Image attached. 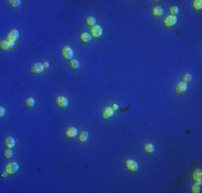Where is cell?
<instances>
[{
    "label": "cell",
    "instance_id": "6da1fadb",
    "mask_svg": "<svg viewBox=\"0 0 202 193\" xmlns=\"http://www.w3.org/2000/svg\"><path fill=\"white\" fill-rule=\"evenodd\" d=\"M62 56L66 59H69V60H72L73 57H74V52L73 49L71 48L70 46H65L62 48Z\"/></svg>",
    "mask_w": 202,
    "mask_h": 193
},
{
    "label": "cell",
    "instance_id": "7a4b0ae2",
    "mask_svg": "<svg viewBox=\"0 0 202 193\" xmlns=\"http://www.w3.org/2000/svg\"><path fill=\"white\" fill-rule=\"evenodd\" d=\"M19 169H20V165L16 162H11L6 165V172H8L9 174H15L17 173Z\"/></svg>",
    "mask_w": 202,
    "mask_h": 193
},
{
    "label": "cell",
    "instance_id": "3957f363",
    "mask_svg": "<svg viewBox=\"0 0 202 193\" xmlns=\"http://www.w3.org/2000/svg\"><path fill=\"white\" fill-rule=\"evenodd\" d=\"M126 167L131 170V172H138L139 170V164L134 160H127L126 161Z\"/></svg>",
    "mask_w": 202,
    "mask_h": 193
},
{
    "label": "cell",
    "instance_id": "277c9868",
    "mask_svg": "<svg viewBox=\"0 0 202 193\" xmlns=\"http://www.w3.org/2000/svg\"><path fill=\"white\" fill-rule=\"evenodd\" d=\"M102 33H103V29L101 28V26L96 25L91 28V33L90 34L93 35V38H100L102 35Z\"/></svg>",
    "mask_w": 202,
    "mask_h": 193
},
{
    "label": "cell",
    "instance_id": "5b68a950",
    "mask_svg": "<svg viewBox=\"0 0 202 193\" xmlns=\"http://www.w3.org/2000/svg\"><path fill=\"white\" fill-rule=\"evenodd\" d=\"M56 104L59 107H67L69 105V100L66 97H62V96L57 97L56 98Z\"/></svg>",
    "mask_w": 202,
    "mask_h": 193
},
{
    "label": "cell",
    "instance_id": "8992f818",
    "mask_svg": "<svg viewBox=\"0 0 202 193\" xmlns=\"http://www.w3.org/2000/svg\"><path fill=\"white\" fill-rule=\"evenodd\" d=\"M20 38V32L17 29H12L10 32L8 33V40L9 41H17Z\"/></svg>",
    "mask_w": 202,
    "mask_h": 193
},
{
    "label": "cell",
    "instance_id": "52a82bcc",
    "mask_svg": "<svg viewBox=\"0 0 202 193\" xmlns=\"http://www.w3.org/2000/svg\"><path fill=\"white\" fill-rule=\"evenodd\" d=\"M177 23V17L174 15H170L168 17H166L164 19V26H174Z\"/></svg>",
    "mask_w": 202,
    "mask_h": 193
},
{
    "label": "cell",
    "instance_id": "ba28073f",
    "mask_svg": "<svg viewBox=\"0 0 202 193\" xmlns=\"http://www.w3.org/2000/svg\"><path fill=\"white\" fill-rule=\"evenodd\" d=\"M187 88H188L187 83H185V82H181V83H178V84H177L176 89H175V92H176V93H183V92H185V91L187 90Z\"/></svg>",
    "mask_w": 202,
    "mask_h": 193
},
{
    "label": "cell",
    "instance_id": "9c48e42d",
    "mask_svg": "<svg viewBox=\"0 0 202 193\" xmlns=\"http://www.w3.org/2000/svg\"><path fill=\"white\" fill-rule=\"evenodd\" d=\"M4 145H6L7 148H13V147H15V145H16L15 138H13L11 136L6 137V140H4Z\"/></svg>",
    "mask_w": 202,
    "mask_h": 193
},
{
    "label": "cell",
    "instance_id": "30bf717a",
    "mask_svg": "<svg viewBox=\"0 0 202 193\" xmlns=\"http://www.w3.org/2000/svg\"><path fill=\"white\" fill-rule=\"evenodd\" d=\"M43 70H44V66L41 63H35L34 66L31 67V69H30V71L32 73H41Z\"/></svg>",
    "mask_w": 202,
    "mask_h": 193
},
{
    "label": "cell",
    "instance_id": "8fae6325",
    "mask_svg": "<svg viewBox=\"0 0 202 193\" xmlns=\"http://www.w3.org/2000/svg\"><path fill=\"white\" fill-rule=\"evenodd\" d=\"M114 115V110L112 109V107H106V109L103 111V118H105V119H107V118H110V117H112V116Z\"/></svg>",
    "mask_w": 202,
    "mask_h": 193
},
{
    "label": "cell",
    "instance_id": "7c38bea8",
    "mask_svg": "<svg viewBox=\"0 0 202 193\" xmlns=\"http://www.w3.org/2000/svg\"><path fill=\"white\" fill-rule=\"evenodd\" d=\"M76 134H78V130H76L75 128H69L68 130H67V132H66L67 137H70V138L75 137Z\"/></svg>",
    "mask_w": 202,
    "mask_h": 193
},
{
    "label": "cell",
    "instance_id": "4fadbf2b",
    "mask_svg": "<svg viewBox=\"0 0 202 193\" xmlns=\"http://www.w3.org/2000/svg\"><path fill=\"white\" fill-rule=\"evenodd\" d=\"M81 40H82L83 42H90L93 40V35L88 32H84L81 34Z\"/></svg>",
    "mask_w": 202,
    "mask_h": 193
},
{
    "label": "cell",
    "instance_id": "5bb4252c",
    "mask_svg": "<svg viewBox=\"0 0 202 193\" xmlns=\"http://www.w3.org/2000/svg\"><path fill=\"white\" fill-rule=\"evenodd\" d=\"M163 13H164V11L161 7H155L154 9H153V14H154L155 16H161Z\"/></svg>",
    "mask_w": 202,
    "mask_h": 193
},
{
    "label": "cell",
    "instance_id": "9a60e30c",
    "mask_svg": "<svg viewBox=\"0 0 202 193\" xmlns=\"http://www.w3.org/2000/svg\"><path fill=\"white\" fill-rule=\"evenodd\" d=\"M201 169H197L196 172L194 173V179L198 182V183H201Z\"/></svg>",
    "mask_w": 202,
    "mask_h": 193
},
{
    "label": "cell",
    "instance_id": "2e32d148",
    "mask_svg": "<svg viewBox=\"0 0 202 193\" xmlns=\"http://www.w3.org/2000/svg\"><path fill=\"white\" fill-rule=\"evenodd\" d=\"M88 136H89V133H88L87 131H84V132L81 133V135H80V141H81V142H86V141L88 140Z\"/></svg>",
    "mask_w": 202,
    "mask_h": 193
},
{
    "label": "cell",
    "instance_id": "e0dca14e",
    "mask_svg": "<svg viewBox=\"0 0 202 193\" xmlns=\"http://www.w3.org/2000/svg\"><path fill=\"white\" fill-rule=\"evenodd\" d=\"M144 149H145L147 152H150V154H152V152H154V151H155V146L153 145V144H146V145L144 146Z\"/></svg>",
    "mask_w": 202,
    "mask_h": 193
},
{
    "label": "cell",
    "instance_id": "ac0fdd59",
    "mask_svg": "<svg viewBox=\"0 0 202 193\" xmlns=\"http://www.w3.org/2000/svg\"><path fill=\"white\" fill-rule=\"evenodd\" d=\"M34 104H35V101H34L33 98H28L26 100V105L28 106V107H33Z\"/></svg>",
    "mask_w": 202,
    "mask_h": 193
},
{
    "label": "cell",
    "instance_id": "d6986e66",
    "mask_svg": "<svg viewBox=\"0 0 202 193\" xmlns=\"http://www.w3.org/2000/svg\"><path fill=\"white\" fill-rule=\"evenodd\" d=\"M80 66H81V63H80V61L79 60H74V59H72L71 60V67H72L73 69H79L80 68Z\"/></svg>",
    "mask_w": 202,
    "mask_h": 193
},
{
    "label": "cell",
    "instance_id": "ffe728a7",
    "mask_svg": "<svg viewBox=\"0 0 202 193\" xmlns=\"http://www.w3.org/2000/svg\"><path fill=\"white\" fill-rule=\"evenodd\" d=\"M86 22H87V25H89V26H91V27L96 26V18L95 17H88Z\"/></svg>",
    "mask_w": 202,
    "mask_h": 193
},
{
    "label": "cell",
    "instance_id": "44dd1931",
    "mask_svg": "<svg viewBox=\"0 0 202 193\" xmlns=\"http://www.w3.org/2000/svg\"><path fill=\"white\" fill-rule=\"evenodd\" d=\"M194 8L196 9V10H201V8H202V1H201V0L194 1Z\"/></svg>",
    "mask_w": 202,
    "mask_h": 193
},
{
    "label": "cell",
    "instance_id": "7402d4cb",
    "mask_svg": "<svg viewBox=\"0 0 202 193\" xmlns=\"http://www.w3.org/2000/svg\"><path fill=\"white\" fill-rule=\"evenodd\" d=\"M170 12H171L172 15L176 16V14H178V12H179V9H178V7H172L170 9Z\"/></svg>",
    "mask_w": 202,
    "mask_h": 193
},
{
    "label": "cell",
    "instance_id": "603a6c76",
    "mask_svg": "<svg viewBox=\"0 0 202 193\" xmlns=\"http://www.w3.org/2000/svg\"><path fill=\"white\" fill-rule=\"evenodd\" d=\"M191 80H192V75H191V74L187 73V74H185V75H184V82H185V83L191 82Z\"/></svg>",
    "mask_w": 202,
    "mask_h": 193
},
{
    "label": "cell",
    "instance_id": "cb8c5ba5",
    "mask_svg": "<svg viewBox=\"0 0 202 193\" xmlns=\"http://www.w3.org/2000/svg\"><path fill=\"white\" fill-rule=\"evenodd\" d=\"M12 156H13V150L11 148L4 151V157H6V158H12Z\"/></svg>",
    "mask_w": 202,
    "mask_h": 193
},
{
    "label": "cell",
    "instance_id": "d4e9b609",
    "mask_svg": "<svg viewBox=\"0 0 202 193\" xmlns=\"http://www.w3.org/2000/svg\"><path fill=\"white\" fill-rule=\"evenodd\" d=\"M10 4L11 6H13V7H19V6H21L22 4V1L21 0H16V1H14V0H10Z\"/></svg>",
    "mask_w": 202,
    "mask_h": 193
},
{
    "label": "cell",
    "instance_id": "484cf974",
    "mask_svg": "<svg viewBox=\"0 0 202 193\" xmlns=\"http://www.w3.org/2000/svg\"><path fill=\"white\" fill-rule=\"evenodd\" d=\"M1 48H2V49H8V48H10V47H9V43H8L7 41H2V42H1Z\"/></svg>",
    "mask_w": 202,
    "mask_h": 193
},
{
    "label": "cell",
    "instance_id": "4316f807",
    "mask_svg": "<svg viewBox=\"0 0 202 193\" xmlns=\"http://www.w3.org/2000/svg\"><path fill=\"white\" fill-rule=\"evenodd\" d=\"M200 183H198L197 186H194V188H192V192H195V193H199L200 192Z\"/></svg>",
    "mask_w": 202,
    "mask_h": 193
},
{
    "label": "cell",
    "instance_id": "83f0119b",
    "mask_svg": "<svg viewBox=\"0 0 202 193\" xmlns=\"http://www.w3.org/2000/svg\"><path fill=\"white\" fill-rule=\"evenodd\" d=\"M8 43H9V47L10 48H13V47H15V41H8Z\"/></svg>",
    "mask_w": 202,
    "mask_h": 193
},
{
    "label": "cell",
    "instance_id": "f1b7e54d",
    "mask_svg": "<svg viewBox=\"0 0 202 193\" xmlns=\"http://www.w3.org/2000/svg\"><path fill=\"white\" fill-rule=\"evenodd\" d=\"M0 112H1V116H4V114H6V110H4V107H1V109H0Z\"/></svg>",
    "mask_w": 202,
    "mask_h": 193
},
{
    "label": "cell",
    "instance_id": "f546056e",
    "mask_svg": "<svg viewBox=\"0 0 202 193\" xmlns=\"http://www.w3.org/2000/svg\"><path fill=\"white\" fill-rule=\"evenodd\" d=\"M118 109V105H116V104H114V106H113V110L115 111V110H117Z\"/></svg>",
    "mask_w": 202,
    "mask_h": 193
},
{
    "label": "cell",
    "instance_id": "4dcf8cb0",
    "mask_svg": "<svg viewBox=\"0 0 202 193\" xmlns=\"http://www.w3.org/2000/svg\"><path fill=\"white\" fill-rule=\"evenodd\" d=\"M47 67H48V63H47V62H46V63H44V68H47Z\"/></svg>",
    "mask_w": 202,
    "mask_h": 193
}]
</instances>
